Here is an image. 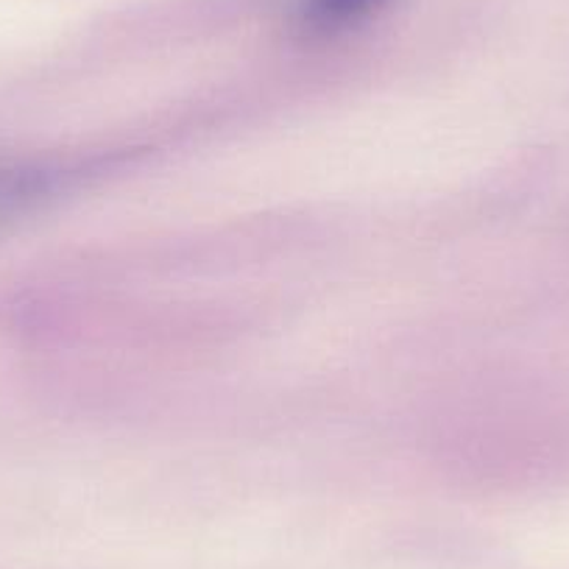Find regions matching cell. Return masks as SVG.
Listing matches in <instances>:
<instances>
[{
	"label": "cell",
	"mask_w": 569,
	"mask_h": 569,
	"mask_svg": "<svg viewBox=\"0 0 569 569\" xmlns=\"http://www.w3.org/2000/svg\"><path fill=\"white\" fill-rule=\"evenodd\" d=\"M382 0H302L299 3V20L305 29L330 34L341 31L363 20L366 14L375 12Z\"/></svg>",
	"instance_id": "cell-1"
}]
</instances>
